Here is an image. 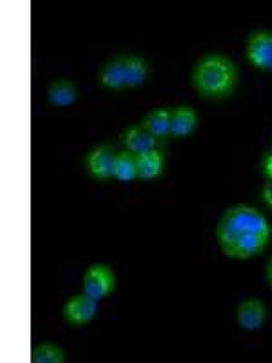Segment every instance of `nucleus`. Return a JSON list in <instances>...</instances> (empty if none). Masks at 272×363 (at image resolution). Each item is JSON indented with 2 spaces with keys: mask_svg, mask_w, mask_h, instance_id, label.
<instances>
[{
  "mask_svg": "<svg viewBox=\"0 0 272 363\" xmlns=\"http://www.w3.org/2000/svg\"><path fill=\"white\" fill-rule=\"evenodd\" d=\"M216 238L229 258L249 260L267 247L271 225L254 207L236 206L227 209L222 216L216 229Z\"/></svg>",
  "mask_w": 272,
  "mask_h": 363,
  "instance_id": "obj_1",
  "label": "nucleus"
},
{
  "mask_svg": "<svg viewBox=\"0 0 272 363\" xmlns=\"http://www.w3.org/2000/svg\"><path fill=\"white\" fill-rule=\"evenodd\" d=\"M249 62L258 69H272V33L271 31H258L251 37L247 44Z\"/></svg>",
  "mask_w": 272,
  "mask_h": 363,
  "instance_id": "obj_5",
  "label": "nucleus"
},
{
  "mask_svg": "<svg viewBox=\"0 0 272 363\" xmlns=\"http://www.w3.org/2000/svg\"><path fill=\"white\" fill-rule=\"evenodd\" d=\"M149 66L142 57L136 55H129L125 57V79H128V89H135V87L144 86L147 80Z\"/></svg>",
  "mask_w": 272,
  "mask_h": 363,
  "instance_id": "obj_15",
  "label": "nucleus"
},
{
  "mask_svg": "<svg viewBox=\"0 0 272 363\" xmlns=\"http://www.w3.org/2000/svg\"><path fill=\"white\" fill-rule=\"evenodd\" d=\"M100 82L108 89H125L128 79H125V57H116L103 66L100 73Z\"/></svg>",
  "mask_w": 272,
  "mask_h": 363,
  "instance_id": "obj_10",
  "label": "nucleus"
},
{
  "mask_svg": "<svg viewBox=\"0 0 272 363\" xmlns=\"http://www.w3.org/2000/svg\"><path fill=\"white\" fill-rule=\"evenodd\" d=\"M238 69L231 58L223 55H207L200 58L193 71L194 89L205 99H223L234 91Z\"/></svg>",
  "mask_w": 272,
  "mask_h": 363,
  "instance_id": "obj_2",
  "label": "nucleus"
},
{
  "mask_svg": "<svg viewBox=\"0 0 272 363\" xmlns=\"http://www.w3.org/2000/svg\"><path fill=\"white\" fill-rule=\"evenodd\" d=\"M162 169H164V155L158 149L138 157V178L140 180H154L160 177Z\"/></svg>",
  "mask_w": 272,
  "mask_h": 363,
  "instance_id": "obj_14",
  "label": "nucleus"
},
{
  "mask_svg": "<svg viewBox=\"0 0 272 363\" xmlns=\"http://www.w3.org/2000/svg\"><path fill=\"white\" fill-rule=\"evenodd\" d=\"M264 174L268 182H272V153L267 155L264 162Z\"/></svg>",
  "mask_w": 272,
  "mask_h": 363,
  "instance_id": "obj_17",
  "label": "nucleus"
},
{
  "mask_svg": "<svg viewBox=\"0 0 272 363\" xmlns=\"http://www.w3.org/2000/svg\"><path fill=\"white\" fill-rule=\"evenodd\" d=\"M115 272H113V269L109 265L95 264L91 265L86 271V274H84L82 289L87 296L100 301L115 289Z\"/></svg>",
  "mask_w": 272,
  "mask_h": 363,
  "instance_id": "obj_3",
  "label": "nucleus"
},
{
  "mask_svg": "<svg viewBox=\"0 0 272 363\" xmlns=\"http://www.w3.org/2000/svg\"><path fill=\"white\" fill-rule=\"evenodd\" d=\"M264 200L267 202L268 207H272V182H267L264 186Z\"/></svg>",
  "mask_w": 272,
  "mask_h": 363,
  "instance_id": "obj_18",
  "label": "nucleus"
},
{
  "mask_svg": "<svg viewBox=\"0 0 272 363\" xmlns=\"http://www.w3.org/2000/svg\"><path fill=\"white\" fill-rule=\"evenodd\" d=\"M113 177L118 182H122V184H129V182H132L135 178H138V157L129 153V151L116 153Z\"/></svg>",
  "mask_w": 272,
  "mask_h": 363,
  "instance_id": "obj_13",
  "label": "nucleus"
},
{
  "mask_svg": "<svg viewBox=\"0 0 272 363\" xmlns=\"http://www.w3.org/2000/svg\"><path fill=\"white\" fill-rule=\"evenodd\" d=\"M144 125L157 140H164L171 136V111L165 108L154 109L144 118Z\"/></svg>",
  "mask_w": 272,
  "mask_h": 363,
  "instance_id": "obj_12",
  "label": "nucleus"
},
{
  "mask_svg": "<svg viewBox=\"0 0 272 363\" xmlns=\"http://www.w3.org/2000/svg\"><path fill=\"white\" fill-rule=\"evenodd\" d=\"M31 362L33 363H64L66 362V354L58 345L53 343H44V345L37 347L31 354Z\"/></svg>",
  "mask_w": 272,
  "mask_h": 363,
  "instance_id": "obj_16",
  "label": "nucleus"
},
{
  "mask_svg": "<svg viewBox=\"0 0 272 363\" xmlns=\"http://www.w3.org/2000/svg\"><path fill=\"white\" fill-rule=\"evenodd\" d=\"M98 313V301L87 296L86 293L76 294L64 306V320L74 327L86 325Z\"/></svg>",
  "mask_w": 272,
  "mask_h": 363,
  "instance_id": "obj_4",
  "label": "nucleus"
},
{
  "mask_svg": "<svg viewBox=\"0 0 272 363\" xmlns=\"http://www.w3.org/2000/svg\"><path fill=\"white\" fill-rule=\"evenodd\" d=\"M267 280L272 287V256H271V260H268V265H267Z\"/></svg>",
  "mask_w": 272,
  "mask_h": 363,
  "instance_id": "obj_19",
  "label": "nucleus"
},
{
  "mask_svg": "<svg viewBox=\"0 0 272 363\" xmlns=\"http://www.w3.org/2000/svg\"><path fill=\"white\" fill-rule=\"evenodd\" d=\"M76 99H79L76 86L67 79L55 80L47 89V100L51 106H57V108H69L76 102Z\"/></svg>",
  "mask_w": 272,
  "mask_h": 363,
  "instance_id": "obj_9",
  "label": "nucleus"
},
{
  "mask_svg": "<svg viewBox=\"0 0 272 363\" xmlns=\"http://www.w3.org/2000/svg\"><path fill=\"white\" fill-rule=\"evenodd\" d=\"M238 325L245 330H258L265 323L267 318V309H265L264 301L258 298H251V300L244 301L238 307Z\"/></svg>",
  "mask_w": 272,
  "mask_h": 363,
  "instance_id": "obj_7",
  "label": "nucleus"
},
{
  "mask_svg": "<svg viewBox=\"0 0 272 363\" xmlns=\"http://www.w3.org/2000/svg\"><path fill=\"white\" fill-rule=\"evenodd\" d=\"M124 142L129 153L136 155V157H140V155H145L149 151L157 149V138L144 125L142 128L128 129L124 135Z\"/></svg>",
  "mask_w": 272,
  "mask_h": 363,
  "instance_id": "obj_8",
  "label": "nucleus"
},
{
  "mask_svg": "<svg viewBox=\"0 0 272 363\" xmlns=\"http://www.w3.org/2000/svg\"><path fill=\"white\" fill-rule=\"evenodd\" d=\"M115 162V151L109 145H98V147L91 151L89 158H87V167H89L91 174L95 178H98V180H108V178L113 177Z\"/></svg>",
  "mask_w": 272,
  "mask_h": 363,
  "instance_id": "obj_6",
  "label": "nucleus"
},
{
  "mask_svg": "<svg viewBox=\"0 0 272 363\" xmlns=\"http://www.w3.org/2000/svg\"><path fill=\"white\" fill-rule=\"evenodd\" d=\"M196 113L187 106H180L171 113V135L176 138L189 136L196 128Z\"/></svg>",
  "mask_w": 272,
  "mask_h": 363,
  "instance_id": "obj_11",
  "label": "nucleus"
}]
</instances>
